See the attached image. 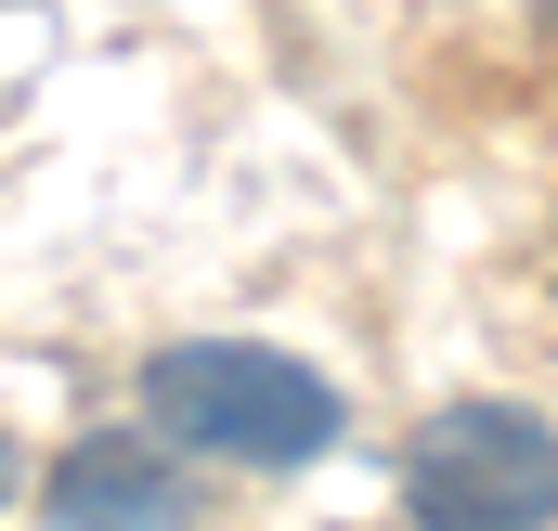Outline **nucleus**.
<instances>
[{
	"instance_id": "1",
	"label": "nucleus",
	"mask_w": 558,
	"mask_h": 531,
	"mask_svg": "<svg viewBox=\"0 0 558 531\" xmlns=\"http://www.w3.org/2000/svg\"><path fill=\"white\" fill-rule=\"evenodd\" d=\"M131 415L156 441H182L195 467H247V480H286L312 454H338L351 402L338 376H312L299 350H260V337H182V350H143Z\"/></svg>"
},
{
	"instance_id": "2",
	"label": "nucleus",
	"mask_w": 558,
	"mask_h": 531,
	"mask_svg": "<svg viewBox=\"0 0 558 531\" xmlns=\"http://www.w3.org/2000/svg\"><path fill=\"white\" fill-rule=\"evenodd\" d=\"M403 506L441 531H546L558 519V428L520 402H441L403 454Z\"/></svg>"
},
{
	"instance_id": "3",
	"label": "nucleus",
	"mask_w": 558,
	"mask_h": 531,
	"mask_svg": "<svg viewBox=\"0 0 558 531\" xmlns=\"http://www.w3.org/2000/svg\"><path fill=\"white\" fill-rule=\"evenodd\" d=\"M39 519H65V531L195 519V454H182V441H156V428H92V441H65V454H52Z\"/></svg>"
},
{
	"instance_id": "4",
	"label": "nucleus",
	"mask_w": 558,
	"mask_h": 531,
	"mask_svg": "<svg viewBox=\"0 0 558 531\" xmlns=\"http://www.w3.org/2000/svg\"><path fill=\"white\" fill-rule=\"evenodd\" d=\"M13 493H26V454H13V428H0V506H13Z\"/></svg>"
}]
</instances>
